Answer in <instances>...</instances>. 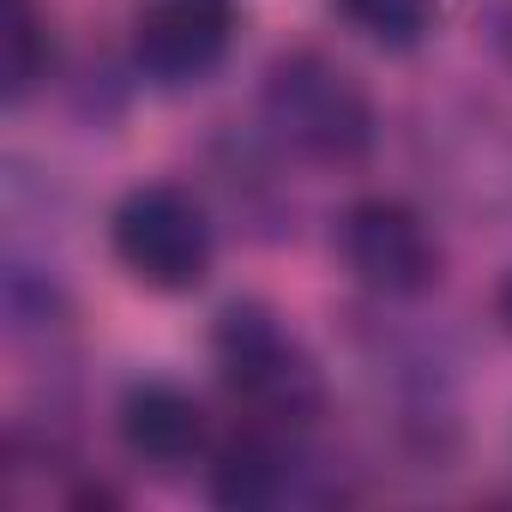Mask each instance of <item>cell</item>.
Wrapping results in <instances>:
<instances>
[{"instance_id":"cell-1","label":"cell","mask_w":512,"mask_h":512,"mask_svg":"<svg viewBox=\"0 0 512 512\" xmlns=\"http://www.w3.org/2000/svg\"><path fill=\"white\" fill-rule=\"evenodd\" d=\"M260 115L284 151H296L302 163H326V169L362 163L374 151V127H380L362 79L320 49H284L266 67Z\"/></svg>"},{"instance_id":"cell-2","label":"cell","mask_w":512,"mask_h":512,"mask_svg":"<svg viewBox=\"0 0 512 512\" xmlns=\"http://www.w3.org/2000/svg\"><path fill=\"white\" fill-rule=\"evenodd\" d=\"M217 374L229 386V398L266 428H308L326 410V380L314 368V356L284 332V320L260 302H235L223 308L217 332Z\"/></svg>"},{"instance_id":"cell-3","label":"cell","mask_w":512,"mask_h":512,"mask_svg":"<svg viewBox=\"0 0 512 512\" xmlns=\"http://www.w3.org/2000/svg\"><path fill=\"white\" fill-rule=\"evenodd\" d=\"M109 241H115V260L145 290H163V296L199 290L211 272V253H217L205 205L175 181L133 187L109 217Z\"/></svg>"},{"instance_id":"cell-4","label":"cell","mask_w":512,"mask_h":512,"mask_svg":"<svg viewBox=\"0 0 512 512\" xmlns=\"http://www.w3.org/2000/svg\"><path fill=\"white\" fill-rule=\"evenodd\" d=\"M338 253L380 296H422L440 284V241H434L428 217L392 193L356 199L338 217Z\"/></svg>"},{"instance_id":"cell-5","label":"cell","mask_w":512,"mask_h":512,"mask_svg":"<svg viewBox=\"0 0 512 512\" xmlns=\"http://www.w3.org/2000/svg\"><path fill=\"white\" fill-rule=\"evenodd\" d=\"M133 61L157 85L205 79L235 43V0H133Z\"/></svg>"},{"instance_id":"cell-6","label":"cell","mask_w":512,"mask_h":512,"mask_svg":"<svg viewBox=\"0 0 512 512\" xmlns=\"http://www.w3.org/2000/svg\"><path fill=\"white\" fill-rule=\"evenodd\" d=\"M115 422H121L127 452L157 464V470H175V464L199 458V446H205V410L175 380H133L121 392Z\"/></svg>"},{"instance_id":"cell-7","label":"cell","mask_w":512,"mask_h":512,"mask_svg":"<svg viewBox=\"0 0 512 512\" xmlns=\"http://www.w3.org/2000/svg\"><path fill=\"white\" fill-rule=\"evenodd\" d=\"M284 428H247L235 434L217 464H211V500L217 506H235V512H260V506H278L290 488H296V452L278 440Z\"/></svg>"},{"instance_id":"cell-8","label":"cell","mask_w":512,"mask_h":512,"mask_svg":"<svg viewBox=\"0 0 512 512\" xmlns=\"http://www.w3.org/2000/svg\"><path fill=\"white\" fill-rule=\"evenodd\" d=\"M55 67L49 13L37 0H0V91L7 103H25Z\"/></svg>"},{"instance_id":"cell-9","label":"cell","mask_w":512,"mask_h":512,"mask_svg":"<svg viewBox=\"0 0 512 512\" xmlns=\"http://www.w3.org/2000/svg\"><path fill=\"white\" fill-rule=\"evenodd\" d=\"M326 7L380 49H416L434 31V0H326Z\"/></svg>"},{"instance_id":"cell-10","label":"cell","mask_w":512,"mask_h":512,"mask_svg":"<svg viewBox=\"0 0 512 512\" xmlns=\"http://www.w3.org/2000/svg\"><path fill=\"white\" fill-rule=\"evenodd\" d=\"M500 320H506V326H512V278H506V284H500Z\"/></svg>"}]
</instances>
